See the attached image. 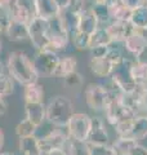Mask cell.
I'll return each mask as SVG.
<instances>
[{
	"mask_svg": "<svg viewBox=\"0 0 147 155\" xmlns=\"http://www.w3.org/2000/svg\"><path fill=\"white\" fill-rule=\"evenodd\" d=\"M3 147H4V132L0 129V153H2Z\"/></svg>",
	"mask_w": 147,
	"mask_h": 155,
	"instance_id": "43",
	"label": "cell"
},
{
	"mask_svg": "<svg viewBox=\"0 0 147 155\" xmlns=\"http://www.w3.org/2000/svg\"><path fill=\"white\" fill-rule=\"evenodd\" d=\"M106 28L114 43H122L128 38L129 34L134 30V27L132 26L129 21H117V19H112L109 23V26H106Z\"/></svg>",
	"mask_w": 147,
	"mask_h": 155,
	"instance_id": "12",
	"label": "cell"
},
{
	"mask_svg": "<svg viewBox=\"0 0 147 155\" xmlns=\"http://www.w3.org/2000/svg\"><path fill=\"white\" fill-rule=\"evenodd\" d=\"M84 83V78H83L81 74H79L77 71H74L71 74H68L67 76L63 78V84L65 87L70 89H74V88H80Z\"/></svg>",
	"mask_w": 147,
	"mask_h": 155,
	"instance_id": "33",
	"label": "cell"
},
{
	"mask_svg": "<svg viewBox=\"0 0 147 155\" xmlns=\"http://www.w3.org/2000/svg\"><path fill=\"white\" fill-rule=\"evenodd\" d=\"M3 71H4V69H3V64L0 62V72H3Z\"/></svg>",
	"mask_w": 147,
	"mask_h": 155,
	"instance_id": "46",
	"label": "cell"
},
{
	"mask_svg": "<svg viewBox=\"0 0 147 155\" xmlns=\"http://www.w3.org/2000/svg\"><path fill=\"white\" fill-rule=\"evenodd\" d=\"M112 43H114V40H112L106 27H98L90 35V48L96 45H111Z\"/></svg>",
	"mask_w": 147,
	"mask_h": 155,
	"instance_id": "27",
	"label": "cell"
},
{
	"mask_svg": "<svg viewBox=\"0 0 147 155\" xmlns=\"http://www.w3.org/2000/svg\"><path fill=\"white\" fill-rule=\"evenodd\" d=\"M122 44H124L125 51L134 57L147 44V38H146L145 30H136L134 28L128 35V38L122 41Z\"/></svg>",
	"mask_w": 147,
	"mask_h": 155,
	"instance_id": "14",
	"label": "cell"
},
{
	"mask_svg": "<svg viewBox=\"0 0 147 155\" xmlns=\"http://www.w3.org/2000/svg\"><path fill=\"white\" fill-rule=\"evenodd\" d=\"M70 38L72 40L74 47H75L77 51H89V48H90V35L89 34L76 30L71 34Z\"/></svg>",
	"mask_w": 147,
	"mask_h": 155,
	"instance_id": "29",
	"label": "cell"
},
{
	"mask_svg": "<svg viewBox=\"0 0 147 155\" xmlns=\"http://www.w3.org/2000/svg\"><path fill=\"white\" fill-rule=\"evenodd\" d=\"M0 35H2V34H0Z\"/></svg>",
	"mask_w": 147,
	"mask_h": 155,
	"instance_id": "49",
	"label": "cell"
},
{
	"mask_svg": "<svg viewBox=\"0 0 147 155\" xmlns=\"http://www.w3.org/2000/svg\"><path fill=\"white\" fill-rule=\"evenodd\" d=\"M106 58L116 67V66H119L122 62V60H124V56H122V52H121V49L119 47H114V44H111L110 45V51H109V53H107Z\"/></svg>",
	"mask_w": 147,
	"mask_h": 155,
	"instance_id": "35",
	"label": "cell"
},
{
	"mask_svg": "<svg viewBox=\"0 0 147 155\" xmlns=\"http://www.w3.org/2000/svg\"><path fill=\"white\" fill-rule=\"evenodd\" d=\"M107 9H109L111 19H117V21H129L132 9L122 3V0H107Z\"/></svg>",
	"mask_w": 147,
	"mask_h": 155,
	"instance_id": "20",
	"label": "cell"
},
{
	"mask_svg": "<svg viewBox=\"0 0 147 155\" xmlns=\"http://www.w3.org/2000/svg\"><path fill=\"white\" fill-rule=\"evenodd\" d=\"M65 150L68 155H93L92 154V145L88 141L76 140L68 136L67 142L65 145Z\"/></svg>",
	"mask_w": 147,
	"mask_h": 155,
	"instance_id": "21",
	"label": "cell"
},
{
	"mask_svg": "<svg viewBox=\"0 0 147 155\" xmlns=\"http://www.w3.org/2000/svg\"><path fill=\"white\" fill-rule=\"evenodd\" d=\"M47 25L48 19L41 17H35L28 23V34H30V40L35 49H45L48 45L47 39Z\"/></svg>",
	"mask_w": 147,
	"mask_h": 155,
	"instance_id": "8",
	"label": "cell"
},
{
	"mask_svg": "<svg viewBox=\"0 0 147 155\" xmlns=\"http://www.w3.org/2000/svg\"><path fill=\"white\" fill-rule=\"evenodd\" d=\"M98 27H100V25H98V19L96 17V14H94V12H93L92 7L87 4V7L83 9V12L80 13V16H79V21H77V30L92 35V34L94 32Z\"/></svg>",
	"mask_w": 147,
	"mask_h": 155,
	"instance_id": "13",
	"label": "cell"
},
{
	"mask_svg": "<svg viewBox=\"0 0 147 155\" xmlns=\"http://www.w3.org/2000/svg\"><path fill=\"white\" fill-rule=\"evenodd\" d=\"M133 119L134 118L121 120V122H119L117 124L114 125V128H115V130H116V133H117L119 137H125V136L130 134L132 125H133Z\"/></svg>",
	"mask_w": 147,
	"mask_h": 155,
	"instance_id": "34",
	"label": "cell"
},
{
	"mask_svg": "<svg viewBox=\"0 0 147 155\" xmlns=\"http://www.w3.org/2000/svg\"><path fill=\"white\" fill-rule=\"evenodd\" d=\"M89 67L92 74L97 78H110L111 74L115 70V66L107 60L106 57L103 58H90Z\"/></svg>",
	"mask_w": 147,
	"mask_h": 155,
	"instance_id": "19",
	"label": "cell"
},
{
	"mask_svg": "<svg viewBox=\"0 0 147 155\" xmlns=\"http://www.w3.org/2000/svg\"><path fill=\"white\" fill-rule=\"evenodd\" d=\"M122 3H124L129 9L133 11V9H136V8H138L141 5H143V4H146L147 0H122Z\"/></svg>",
	"mask_w": 147,
	"mask_h": 155,
	"instance_id": "39",
	"label": "cell"
},
{
	"mask_svg": "<svg viewBox=\"0 0 147 155\" xmlns=\"http://www.w3.org/2000/svg\"><path fill=\"white\" fill-rule=\"evenodd\" d=\"M129 22L136 30H147V3L132 11Z\"/></svg>",
	"mask_w": 147,
	"mask_h": 155,
	"instance_id": "25",
	"label": "cell"
},
{
	"mask_svg": "<svg viewBox=\"0 0 147 155\" xmlns=\"http://www.w3.org/2000/svg\"><path fill=\"white\" fill-rule=\"evenodd\" d=\"M7 69L8 74L13 78V80L18 81L21 85L36 83L40 76L35 69L34 61L30 60V57L26 53L21 51L12 52L9 54Z\"/></svg>",
	"mask_w": 147,
	"mask_h": 155,
	"instance_id": "1",
	"label": "cell"
},
{
	"mask_svg": "<svg viewBox=\"0 0 147 155\" xmlns=\"http://www.w3.org/2000/svg\"><path fill=\"white\" fill-rule=\"evenodd\" d=\"M23 100L26 102H44V89L43 85L36 83H31L27 85H23Z\"/></svg>",
	"mask_w": 147,
	"mask_h": 155,
	"instance_id": "24",
	"label": "cell"
},
{
	"mask_svg": "<svg viewBox=\"0 0 147 155\" xmlns=\"http://www.w3.org/2000/svg\"><path fill=\"white\" fill-rule=\"evenodd\" d=\"M11 21H12L11 14H9L8 12L0 11V34H5L7 32Z\"/></svg>",
	"mask_w": 147,
	"mask_h": 155,
	"instance_id": "37",
	"label": "cell"
},
{
	"mask_svg": "<svg viewBox=\"0 0 147 155\" xmlns=\"http://www.w3.org/2000/svg\"><path fill=\"white\" fill-rule=\"evenodd\" d=\"M134 61L137 64H142V65H147V44L142 48V49L137 53V54L133 57Z\"/></svg>",
	"mask_w": 147,
	"mask_h": 155,
	"instance_id": "38",
	"label": "cell"
},
{
	"mask_svg": "<svg viewBox=\"0 0 147 155\" xmlns=\"http://www.w3.org/2000/svg\"><path fill=\"white\" fill-rule=\"evenodd\" d=\"M110 51V45H96L92 47L90 52V58H103L107 56V53Z\"/></svg>",
	"mask_w": 147,
	"mask_h": 155,
	"instance_id": "36",
	"label": "cell"
},
{
	"mask_svg": "<svg viewBox=\"0 0 147 155\" xmlns=\"http://www.w3.org/2000/svg\"><path fill=\"white\" fill-rule=\"evenodd\" d=\"M11 17L17 21L30 23L36 14V0H13Z\"/></svg>",
	"mask_w": 147,
	"mask_h": 155,
	"instance_id": "9",
	"label": "cell"
},
{
	"mask_svg": "<svg viewBox=\"0 0 147 155\" xmlns=\"http://www.w3.org/2000/svg\"><path fill=\"white\" fill-rule=\"evenodd\" d=\"M76 66H77V61L74 56H65L58 60L57 66L54 71H53V75L54 78H65L71 72L76 71Z\"/></svg>",
	"mask_w": 147,
	"mask_h": 155,
	"instance_id": "22",
	"label": "cell"
},
{
	"mask_svg": "<svg viewBox=\"0 0 147 155\" xmlns=\"http://www.w3.org/2000/svg\"><path fill=\"white\" fill-rule=\"evenodd\" d=\"M0 51H2V40H0Z\"/></svg>",
	"mask_w": 147,
	"mask_h": 155,
	"instance_id": "48",
	"label": "cell"
},
{
	"mask_svg": "<svg viewBox=\"0 0 147 155\" xmlns=\"http://www.w3.org/2000/svg\"><path fill=\"white\" fill-rule=\"evenodd\" d=\"M24 115L39 128L45 120L47 106L44 105V102H26L24 104Z\"/></svg>",
	"mask_w": 147,
	"mask_h": 155,
	"instance_id": "15",
	"label": "cell"
},
{
	"mask_svg": "<svg viewBox=\"0 0 147 155\" xmlns=\"http://www.w3.org/2000/svg\"><path fill=\"white\" fill-rule=\"evenodd\" d=\"M0 155H14L12 153H0Z\"/></svg>",
	"mask_w": 147,
	"mask_h": 155,
	"instance_id": "45",
	"label": "cell"
},
{
	"mask_svg": "<svg viewBox=\"0 0 147 155\" xmlns=\"http://www.w3.org/2000/svg\"><path fill=\"white\" fill-rule=\"evenodd\" d=\"M92 9L94 12L96 17L98 19V25L100 27H106L109 26V23L112 21L109 13V9H107V4L106 3H97V4H92Z\"/></svg>",
	"mask_w": 147,
	"mask_h": 155,
	"instance_id": "28",
	"label": "cell"
},
{
	"mask_svg": "<svg viewBox=\"0 0 147 155\" xmlns=\"http://www.w3.org/2000/svg\"><path fill=\"white\" fill-rule=\"evenodd\" d=\"M47 39H48V45L45 49L57 53L65 51L67 48L68 40H70V32H68L66 25L63 23V19L61 18V16H56L48 19Z\"/></svg>",
	"mask_w": 147,
	"mask_h": 155,
	"instance_id": "3",
	"label": "cell"
},
{
	"mask_svg": "<svg viewBox=\"0 0 147 155\" xmlns=\"http://www.w3.org/2000/svg\"><path fill=\"white\" fill-rule=\"evenodd\" d=\"M130 74L137 84H147V65L137 64L133 60L130 65Z\"/></svg>",
	"mask_w": 147,
	"mask_h": 155,
	"instance_id": "30",
	"label": "cell"
},
{
	"mask_svg": "<svg viewBox=\"0 0 147 155\" xmlns=\"http://www.w3.org/2000/svg\"><path fill=\"white\" fill-rule=\"evenodd\" d=\"M88 5H92V4H97V3H106L107 0H85Z\"/></svg>",
	"mask_w": 147,
	"mask_h": 155,
	"instance_id": "44",
	"label": "cell"
},
{
	"mask_svg": "<svg viewBox=\"0 0 147 155\" xmlns=\"http://www.w3.org/2000/svg\"><path fill=\"white\" fill-rule=\"evenodd\" d=\"M129 136L138 140V141L147 137V116L146 115L134 116L133 125H132V130Z\"/></svg>",
	"mask_w": 147,
	"mask_h": 155,
	"instance_id": "26",
	"label": "cell"
},
{
	"mask_svg": "<svg viewBox=\"0 0 147 155\" xmlns=\"http://www.w3.org/2000/svg\"><path fill=\"white\" fill-rule=\"evenodd\" d=\"M87 141L92 146H109L110 145L109 132L106 129L103 119L100 118V116L92 118V128Z\"/></svg>",
	"mask_w": 147,
	"mask_h": 155,
	"instance_id": "11",
	"label": "cell"
},
{
	"mask_svg": "<svg viewBox=\"0 0 147 155\" xmlns=\"http://www.w3.org/2000/svg\"><path fill=\"white\" fill-rule=\"evenodd\" d=\"M18 149L22 155H43L39 145V137H36L35 134L19 138Z\"/></svg>",
	"mask_w": 147,
	"mask_h": 155,
	"instance_id": "23",
	"label": "cell"
},
{
	"mask_svg": "<svg viewBox=\"0 0 147 155\" xmlns=\"http://www.w3.org/2000/svg\"><path fill=\"white\" fill-rule=\"evenodd\" d=\"M74 115V104L66 96H56L47 105L45 120L56 128H66Z\"/></svg>",
	"mask_w": 147,
	"mask_h": 155,
	"instance_id": "2",
	"label": "cell"
},
{
	"mask_svg": "<svg viewBox=\"0 0 147 155\" xmlns=\"http://www.w3.org/2000/svg\"><path fill=\"white\" fill-rule=\"evenodd\" d=\"M139 141L130 136L119 137L112 143L109 145L111 155H130V151L134 149L136 145H138Z\"/></svg>",
	"mask_w": 147,
	"mask_h": 155,
	"instance_id": "18",
	"label": "cell"
},
{
	"mask_svg": "<svg viewBox=\"0 0 147 155\" xmlns=\"http://www.w3.org/2000/svg\"><path fill=\"white\" fill-rule=\"evenodd\" d=\"M13 91H14L13 78L4 71L0 72V96L7 97L9 94H12Z\"/></svg>",
	"mask_w": 147,
	"mask_h": 155,
	"instance_id": "32",
	"label": "cell"
},
{
	"mask_svg": "<svg viewBox=\"0 0 147 155\" xmlns=\"http://www.w3.org/2000/svg\"><path fill=\"white\" fill-rule=\"evenodd\" d=\"M107 96H109L107 88L98 83L88 84L84 89V97L88 107L93 111H97V113L105 111L107 105Z\"/></svg>",
	"mask_w": 147,
	"mask_h": 155,
	"instance_id": "5",
	"label": "cell"
},
{
	"mask_svg": "<svg viewBox=\"0 0 147 155\" xmlns=\"http://www.w3.org/2000/svg\"><path fill=\"white\" fill-rule=\"evenodd\" d=\"M58 60H60V57L57 56L56 52L49 51V49H39L36 51V54L32 61L39 75L52 76L53 71H54L57 66Z\"/></svg>",
	"mask_w": 147,
	"mask_h": 155,
	"instance_id": "7",
	"label": "cell"
},
{
	"mask_svg": "<svg viewBox=\"0 0 147 155\" xmlns=\"http://www.w3.org/2000/svg\"><path fill=\"white\" fill-rule=\"evenodd\" d=\"M133 60H129V58L124 57L122 62L119 66L115 67L114 72H112L110 76L111 83L120 92H122V93H125V94L132 93V92H134V89L137 88V83L134 81V79L132 78V74H130V65H132V61Z\"/></svg>",
	"mask_w": 147,
	"mask_h": 155,
	"instance_id": "4",
	"label": "cell"
},
{
	"mask_svg": "<svg viewBox=\"0 0 147 155\" xmlns=\"http://www.w3.org/2000/svg\"><path fill=\"white\" fill-rule=\"evenodd\" d=\"M7 38L11 41H24V40H30V34H28V23L17 21L13 19L9 23V27L5 32Z\"/></svg>",
	"mask_w": 147,
	"mask_h": 155,
	"instance_id": "16",
	"label": "cell"
},
{
	"mask_svg": "<svg viewBox=\"0 0 147 155\" xmlns=\"http://www.w3.org/2000/svg\"><path fill=\"white\" fill-rule=\"evenodd\" d=\"M43 155H68L66 153L65 149H57V150H53V151H49V153H45Z\"/></svg>",
	"mask_w": 147,
	"mask_h": 155,
	"instance_id": "42",
	"label": "cell"
},
{
	"mask_svg": "<svg viewBox=\"0 0 147 155\" xmlns=\"http://www.w3.org/2000/svg\"><path fill=\"white\" fill-rule=\"evenodd\" d=\"M67 137H68L67 130L63 132L62 128L53 129L52 132H49L48 134L39 138V145H40L41 153L45 154V153L53 151V150H57V149H65Z\"/></svg>",
	"mask_w": 147,
	"mask_h": 155,
	"instance_id": "10",
	"label": "cell"
},
{
	"mask_svg": "<svg viewBox=\"0 0 147 155\" xmlns=\"http://www.w3.org/2000/svg\"><path fill=\"white\" fill-rule=\"evenodd\" d=\"M61 3L60 0H36V14L44 19L60 16Z\"/></svg>",
	"mask_w": 147,
	"mask_h": 155,
	"instance_id": "17",
	"label": "cell"
},
{
	"mask_svg": "<svg viewBox=\"0 0 147 155\" xmlns=\"http://www.w3.org/2000/svg\"><path fill=\"white\" fill-rule=\"evenodd\" d=\"M65 2H66V0H60V3H61V7H62V4L65 3Z\"/></svg>",
	"mask_w": 147,
	"mask_h": 155,
	"instance_id": "47",
	"label": "cell"
},
{
	"mask_svg": "<svg viewBox=\"0 0 147 155\" xmlns=\"http://www.w3.org/2000/svg\"><path fill=\"white\" fill-rule=\"evenodd\" d=\"M130 155H147V147L141 143L136 145L134 149L130 151Z\"/></svg>",
	"mask_w": 147,
	"mask_h": 155,
	"instance_id": "40",
	"label": "cell"
},
{
	"mask_svg": "<svg viewBox=\"0 0 147 155\" xmlns=\"http://www.w3.org/2000/svg\"><path fill=\"white\" fill-rule=\"evenodd\" d=\"M90 128H92V116H89L85 113H74L66 127V130L70 137L87 141Z\"/></svg>",
	"mask_w": 147,
	"mask_h": 155,
	"instance_id": "6",
	"label": "cell"
},
{
	"mask_svg": "<svg viewBox=\"0 0 147 155\" xmlns=\"http://www.w3.org/2000/svg\"><path fill=\"white\" fill-rule=\"evenodd\" d=\"M38 127L32 122H30L27 118H24L23 120H21L17 127H16V133L19 138L21 137H28V136H34L36 133Z\"/></svg>",
	"mask_w": 147,
	"mask_h": 155,
	"instance_id": "31",
	"label": "cell"
},
{
	"mask_svg": "<svg viewBox=\"0 0 147 155\" xmlns=\"http://www.w3.org/2000/svg\"><path fill=\"white\" fill-rule=\"evenodd\" d=\"M7 109H8V106H7V102L4 101V97L0 96V115H4L7 113Z\"/></svg>",
	"mask_w": 147,
	"mask_h": 155,
	"instance_id": "41",
	"label": "cell"
}]
</instances>
